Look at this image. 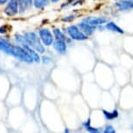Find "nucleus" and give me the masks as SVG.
<instances>
[{
	"mask_svg": "<svg viewBox=\"0 0 133 133\" xmlns=\"http://www.w3.org/2000/svg\"><path fill=\"white\" fill-rule=\"evenodd\" d=\"M24 37L26 44L33 48L36 51H38L40 53L44 52V47L42 44L40 37H37L35 32H27L24 35Z\"/></svg>",
	"mask_w": 133,
	"mask_h": 133,
	"instance_id": "obj_1",
	"label": "nucleus"
},
{
	"mask_svg": "<svg viewBox=\"0 0 133 133\" xmlns=\"http://www.w3.org/2000/svg\"><path fill=\"white\" fill-rule=\"evenodd\" d=\"M67 33L69 36L74 40H78V41H83V40H86L88 37L85 34L80 31L79 28L76 25H71L67 28Z\"/></svg>",
	"mask_w": 133,
	"mask_h": 133,
	"instance_id": "obj_2",
	"label": "nucleus"
},
{
	"mask_svg": "<svg viewBox=\"0 0 133 133\" xmlns=\"http://www.w3.org/2000/svg\"><path fill=\"white\" fill-rule=\"evenodd\" d=\"M39 37L40 40L45 46H50L53 44L54 37L52 33L48 29H42L39 31Z\"/></svg>",
	"mask_w": 133,
	"mask_h": 133,
	"instance_id": "obj_3",
	"label": "nucleus"
},
{
	"mask_svg": "<svg viewBox=\"0 0 133 133\" xmlns=\"http://www.w3.org/2000/svg\"><path fill=\"white\" fill-rule=\"evenodd\" d=\"M17 12H18V0H11L4 10V13L7 16L12 17L17 14Z\"/></svg>",
	"mask_w": 133,
	"mask_h": 133,
	"instance_id": "obj_4",
	"label": "nucleus"
},
{
	"mask_svg": "<svg viewBox=\"0 0 133 133\" xmlns=\"http://www.w3.org/2000/svg\"><path fill=\"white\" fill-rule=\"evenodd\" d=\"M84 22L91 24V25H100V24H105L107 22V19L105 17H88L84 19Z\"/></svg>",
	"mask_w": 133,
	"mask_h": 133,
	"instance_id": "obj_5",
	"label": "nucleus"
},
{
	"mask_svg": "<svg viewBox=\"0 0 133 133\" xmlns=\"http://www.w3.org/2000/svg\"><path fill=\"white\" fill-rule=\"evenodd\" d=\"M116 6L119 11H129L133 9V0H120L117 2Z\"/></svg>",
	"mask_w": 133,
	"mask_h": 133,
	"instance_id": "obj_6",
	"label": "nucleus"
},
{
	"mask_svg": "<svg viewBox=\"0 0 133 133\" xmlns=\"http://www.w3.org/2000/svg\"><path fill=\"white\" fill-rule=\"evenodd\" d=\"M78 27L80 28V31L84 34L86 35V36L91 35L95 31V30H96V26L95 25H91V24L85 23V22H83V23L79 24Z\"/></svg>",
	"mask_w": 133,
	"mask_h": 133,
	"instance_id": "obj_7",
	"label": "nucleus"
},
{
	"mask_svg": "<svg viewBox=\"0 0 133 133\" xmlns=\"http://www.w3.org/2000/svg\"><path fill=\"white\" fill-rule=\"evenodd\" d=\"M53 45L55 50L60 54H64L66 51L67 46L66 44H65L64 40H61V39H57L56 41L53 42Z\"/></svg>",
	"mask_w": 133,
	"mask_h": 133,
	"instance_id": "obj_8",
	"label": "nucleus"
},
{
	"mask_svg": "<svg viewBox=\"0 0 133 133\" xmlns=\"http://www.w3.org/2000/svg\"><path fill=\"white\" fill-rule=\"evenodd\" d=\"M24 47V49L25 50V51L28 52V53L30 54V56H31L32 57V59H33V61L34 62H37V63H38L40 61V57L38 56V53H37V51H35L33 49L31 48V46H29L27 44H24L22 45Z\"/></svg>",
	"mask_w": 133,
	"mask_h": 133,
	"instance_id": "obj_9",
	"label": "nucleus"
},
{
	"mask_svg": "<svg viewBox=\"0 0 133 133\" xmlns=\"http://www.w3.org/2000/svg\"><path fill=\"white\" fill-rule=\"evenodd\" d=\"M33 0H18V10L20 12L23 13L32 5Z\"/></svg>",
	"mask_w": 133,
	"mask_h": 133,
	"instance_id": "obj_10",
	"label": "nucleus"
},
{
	"mask_svg": "<svg viewBox=\"0 0 133 133\" xmlns=\"http://www.w3.org/2000/svg\"><path fill=\"white\" fill-rule=\"evenodd\" d=\"M106 28L109 30V31H111L113 32H117V33L119 34H124V31L120 28L119 26H117L116 24L113 23V22H109V23L106 24Z\"/></svg>",
	"mask_w": 133,
	"mask_h": 133,
	"instance_id": "obj_11",
	"label": "nucleus"
},
{
	"mask_svg": "<svg viewBox=\"0 0 133 133\" xmlns=\"http://www.w3.org/2000/svg\"><path fill=\"white\" fill-rule=\"evenodd\" d=\"M103 114H104V117L108 120H112V119H115L118 117V111L117 110H112L111 112L110 111H107V110H103Z\"/></svg>",
	"mask_w": 133,
	"mask_h": 133,
	"instance_id": "obj_12",
	"label": "nucleus"
},
{
	"mask_svg": "<svg viewBox=\"0 0 133 133\" xmlns=\"http://www.w3.org/2000/svg\"><path fill=\"white\" fill-rule=\"evenodd\" d=\"M48 2H49V0H33L34 6L36 7L37 9L44 8V7L48 4Z\"/></svg>",
	"mask_w": 133,
	"mask_h": 133,
	"instance_id": "obj_13",
	"label": "nucleus"
},
{
	"mask_svg": "<svg viewBox=\"0 0 133 133\" xmlns=\"http://www.w3.org/2000/svg\"><path fill=\"white\" fill-rule=\"evenodd\" d=\"M84 126L85 129L90 132H98L99 131L98 129H97V128H93V127L91 126V121H90V119H88L86 122L84 123Z\"/></svg>",
	"mask_w": 133,
	"mask_h": 133,
	"instance_id": "obj_14",
	"label": "nucleus"
},
{
	"mask_svg": "<svg viewBox=\"0 0 133 133\" xmlns=\"http://www.w3.org/2000/svg\"><path fill=\"white\" fill-rule=\"evenodd\" d=\"M54 36L56 37L57 39H61V40H64L66 39V37H65L64 34L63 33V32L60 31L59 29H55L54 30Z\"/></svg>",
	"mask_w": 133,
	"mask_h": 133,
	"instance_id": "obj_15",
	"label": "nucleus"
},
{
	"mask_svg": "<svg viewBox=\"0 0 133 133\" xmlns=\"http://www.w3.org/2000/svg\"><path fill=\"white\" fill-rule=\"evenodd\" d=\"M15 39H16V41H17V44H21V45H23V44H26V43H25V40H24V36H21V35L17 34L16 36H15Z\"/></svg>",
	"mask_w": 133,
	"mask_h": 133,
	"instance_id": "obj_16",
	"label": "nucleus"
},
{
	"mask_svg": "<svg viewBox=\"0 0 133 133\" xmlns=\"http://www.w3.org/2000/svg\"><path fill=\"white\" fill-rule=\"evenodd\" d=\"M104 132V133H115L116 132V130L114 129L112 125H107V126L105 127Z\"/></svg>",
	"mask_w": 133,
	"mask_h": 133,
	"instance_id": "obj_17",
	"label": "nucleus"
},
{
	"mask_svg": "<svg viewBox=\"0 0 133 133\" xmlns=\"http://www.w3.org/2000/svg\"><path fill=\"white\" fill-rule=\"evenodd\" d=\"M72 19H74V16H69V17H64V18H63V21L69 22V21H71Z\"/></svg>",
	"mask_w": 133,
	"mask_h": 133,
	"instance_id": "obj_18",
	"label": "nucleus"
},
{
	"mask_svg": "<svg viewBox=\"0 0 133 133\" xmlns=\"http://www.w3.org/2000/svg\"><path fill=\"white\" fill-rule=\"evenodd\" d=\"M6 32V29L4 28V27H0V33H5Z\"/></svg>",
	"mask_w": 133,
	"mask_h": 133,
	"instance_id": "obj_19",
	"label": "nucleus"
},
{
	"mask_svg": "<svg viewBox=\"0 0 133 133\" xmlns=\"http://www.w3.org/2000/svg\"><path fill=\"white\" fill-rule=\"evenodd\" d=\"M8 2V0H0V5H2V4H4L5 3Z\"/></svg>",
	"mask_w": 133,
	"mask_h": 133,
	"instance_id": "obj_20",
	"label": "nucleus"
},
{
	"mask_svg": "<svg viewBox=\"0 0 133 133\" xmlns=\"http://www.w3.org/2000/svg\"><path fill=\"white\" fill-rule=\"evenodd\" d=\"M51 2H53V3H57V2H58L59 0H51Z\"/></svg>",
	"mask_w": 133,
	"mask_h": 133,
	"instance_id": "obj_21",
	"label": "nucleus"
}]
</instances>
